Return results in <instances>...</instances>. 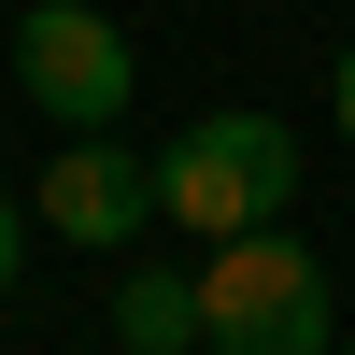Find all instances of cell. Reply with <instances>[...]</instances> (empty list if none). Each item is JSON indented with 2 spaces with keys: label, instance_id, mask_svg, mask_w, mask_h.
<instances>
[{
  "label": "cell",
  "instance_id": "8",
  "mask_svg": "<svg viewBox=\"0 0 355 355\" xmlns=\"http://www.w3.org/2000/svg\"><path fill=\"white\" fill-rule=\"evenodd\" d=\"M327 355H355V341H327Z\"/></svg>",
  "mask_w": 355,
  "mask_h": 355
},
{
  "label": "cell",
  "instance_id": "7",
  "mask_svg": "<svg viewBox=\"0 0 355 355\" xmlns=\"http://www.w3.org/2000/svg\"><path fill=\"white\" fill-rule=\"evenodd\" d=\"M341 142H355V28H341Z\"/></svg>",
  "mask_w": 355,
  "mask_h": 355
},
{
  "label": "cell",
  "instance_id": "1",
  "mask_svg": "<svg viewBox=\"0 0 355 355\" xmlns=\"http://www.w3.org/2000/svg\"><path fill=\"white\" fill-rule=\"evenodd\" d=\"M199 341L214 355H327V256L284 242V227H242V242H199Z\"/></svg>",
  "mask_w": 355,
  "mask_h": 355
},
{
  "label": "cell",
  "instance_id": "3",
  "mask_svg": "<svg viewBox=\"0 0 355 355\" xmlns=\"http://www.w3.org/2000/svg\"><path fill=\"white\" fill-rule=\"evenodd\" d=\"M128 85H142V57L100 0H28L15 15V100L43 128H128Z\"/></svg>",
  "mask_w": 355,
  "mask_h": 355
},
{
  "label": "cell",
  "instance_id": "4",
  "mask_svg": "<svg viewBox=\"0 0 355 355\" xmlns=\"http://www.w3.org/2000/svg\"><path fill=\"white\" fill-rule=\"evenodd\" d=\"M28 227H57V242H85V256H128L142 227H157V157H128L114 128H57Z\"/></svg>",
  "mask_w": 355,
  "mask_h": 355
},
{
  "label": "cell",
  "instance_id": "5",
  "mask_svg": "<svg viewBox=\"0 0 355 355\" xmlns=\"http://www.w3.org/2000/svg\"><path fill=\"white\" fill-rule=\"evenodd\" d=\"M114 341L128 355H199V270H128L114 256Z\"/></svg>",
  "mask_w": 355,
  "mask_h": 355
},
{
  "label": "cell",
  "instance_id": "6",
  "mask_svg": "<svg viewBox=\"0 0 355 355\" xmlns=\"http://www.w3.org/2000/svg\"><path fill=\"white\" fill-rule=\"evenodd\" d=\"M15 270H28V214L0 199V299H15Z\"/></svg>",
  "mask_w": 355,
  "mask_h": 355
},
{
  "label": "cell",
  "instance_id": "2",
  "mask_svg": "<svg viewBox=\"0 0 355 355\" xmlns=\"http://www.w3.org/2000/svg\"><path fill=\"white\" fill-rule=\"evenodd\" d=\"M284 199H299V128H284V114H199V128L157 157V214L199 227V242L284 227Z\"/></svg>",
  "mask_w": 355,
  "mask_h": 355
}]
</instances>
